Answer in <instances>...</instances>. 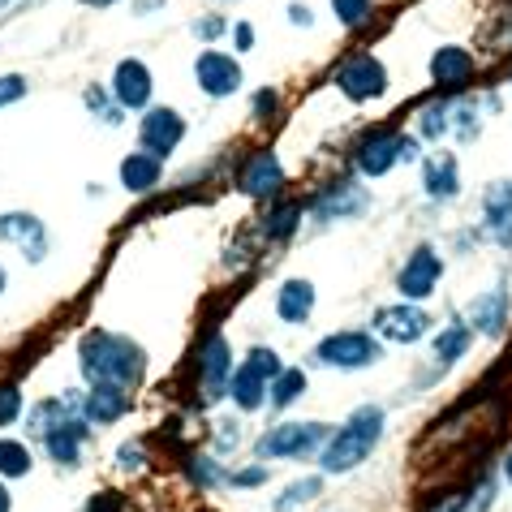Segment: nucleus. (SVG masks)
<instances>
[{
	"mask_svg": "<svg viewBox=\"0 0 512 512\" xmlns=\"http://www.w3.org/2000/svg\"><path fill=\"white\" fill-rule=\"evenodd\" d=\"M82 375L91 379V388H125L130 392L142 379V349L125 336L112 332H91L82 340Z\"/></svg>",
	"mask_w": 512,
	"mask_h": 512,
	"instance_id": "obj_1",
	"label": "nucleus"
},
{
	"mask_svg": "<svg viewBox=\"0 0 512 512\" xmlns=\"http://www.w3.org/2000/svg\"><path fill=\"white\" fill-rule=\"evenodd\" d=\"M379 439H383V409H375V405L353 409L349 422L340 426L332 439H327V448H323V474H349V469H358L375 452Z\"/></svg>",
	"mask_w": 512,
	"mask_h": 512,
	"instance_id": "obj_2",
	"label": "nucleus"
},
{
	"mask_svg": "<svg viewBox=\"0 0 512 512\" xmlns=\"http://www.w3.org/2000/svg\"><path fill=\"white\" fill-rule=\"evenodd\" d=\"M284 371L280 366V353L276 349H263V345H254L250 353H246V362L233 371V379H229V396H233V405H241V409H259L263 405V396H267V388H272V379Z\"/></svg>",
	"mask_w": 512,
	"mask_h": 512,
	"instance_id": "obj_3",
	"label": "nucleus"
},
{
	"mask_svg": "<svg viewBox=\"0 0 512 512\" xmlns=\"http://www.w3.org/2000/svg\"><path fill=\"white\" fill-rule=\"evenodd\" d=\"M353 160H358V168L366 177H383L396 160H418V142L405 138V134H392V130H375L358 142Z\"/></svg>",
	"mask_w": 512,
	"mask_h": 512,
	"instance_id": "obj_4",
	"label": "nucleus"
},
{
	"mask_svg": "<svg viewBox=\"0 0 512 512\" xmlns=\"http://www.w3.org/2000/svg\"><path fill=\"white\" fill-rule=\"evenodd\" d=\"M315 358L323 366H340V371H362V366L379 362V340L371 332H332L319 340Z\"/></svg>",
	"mask_w": 512,
	"mask_h": 512,
	"instance_id": "obj_5",
	"label": "nucleus"
},
{
	"mask_svg": "<svg viewBox=\"0 0 512 512\" xmlns=\"http://www.w3.org/2000/svg\"><path fill=\"white\" fill-rule=\"evenodd\" d=\"M327 439V426L323 422H284V426H272L263 439H259V457H306L315 452Z\"/></svg>",
	"mask_w": 512,
	"mask_h": 512,
	"instance_id": "obj_6",
	"label": "nucleus"
},
{
	"mask_svg": "<svg viewBox=\"0 0 512 512\" xmlns=\"http://www.w3.org/2000/svg\"><path fill=\"white\" fill-rule=\"evenodd\" d=\"M336 87L345 91L353 104H366V99H379L388 91V69H383L371 52H358L336 69Z\"/></svg>",
	"mask_w": 512,
	"mask_h": 512,
	"instance_id": "obj_7",
	"label": "nucleus"
},
{
	"mask_svg": "<svg viewBox=\"0 0 512 512\" xmlns=\"http://www.w3.org/2000/svg\"><path fill=\"white\" fill-rule=\"evenodd\" d=\"M439 272H444V259H439L431 246H418L409 254V263L401 267V276H396V289L405 293V302H422V297L435 293Z\"/></svg>",
	"mask_w": 512,
	"mask_h": 512,
	"instance_id": "obj_8",
	"label": "nucleus"
},
{
	"mask_svg": "<svg viewBox=\"0 0 512 512\" xmlns=\"http://www.w3.org/2000/svg\"><path fill=\"white\" fill-rule=\"evenodd\" d=\"M138 134H142V151L164 160V155L177 151V142L186 138V121H181V112H173V108H151L147 117H142Z\"/></svg>",
	"mask_w": 512,
	"mask_h": 512,
	"instance_id": "obj_9",
	"label": "nucleus"
},
{
	"mask_svg": "<svg viewBox=\"0 0 512 512\" xmlns=\"http://www.w3.org/2000/svg\"><path fill=\"white\" fill-rule=\"evenodd\" d=\"M426 327H431V315L418 306H383L379 315H375V332L379 336H388L396 340V345H409V340H422L426 336Z\"/></svg>",
	"mask_w": 512,
	"mask_h": 512,
	"instance_id": "obj_10",
	"label": "nucleus"
},
{
	"mask_svg": "<svg viewBox=\"0 0 512 512\" xmlns=\"http://www.w3.org/2000/svg\"><path fill=\"white\" fill-rule=\"evenodd\" d=\"M0 241L18 246L31 263H39V259L48 254V233H44V224H39L35 216H26V211H9V216H0Z\"/></svg>",
	"mask_w": 512,
	"mask_h": 512,
	"instance_id": "obj_11",
	"label": "nucleus"
},
{
	"mask_svg": "<svg viewBox=\"0 0 512 512\" xmlns=\"http://www.w3.org/2000/svg\"><path fill=\"white\" fill-rule=\"evenodd\" d=\"M194 78H198V87H203L207 95H233L241 87V65L233 61V56H224V52H203L194 61Z\"/></svg>",
	"mask_w": 512,
	"mask_h": 512,
	"instance_id": "obj_12",
	"label": "nucleus"
},
{
	"mask_svg": "<svg viewBox=\"0 0 512 512\" xmlns=\"http://www.w3.org/2000/svg\"><path fill=\"white\" fill-rule=\"evenodd\" d=\"M366 211V190L358 181H336V186H327L319 198H315V216L319 220H349Z\"/></svg>",
	"mask_w": 512,
	"mask_h": 512,
	"instance_id": "obj_13",
	"label": "nucleus"
},
{
	"mask_svg": "<svg viewBox=\"0 0 512 512\" xmlns=\"http://www.w3.org/2000/svg\"><path fill=\"white\" fill-rule=\"evenodd\" d=\"M112 95H117L121 108H147V99H151V69L142 61H121L117 74H112Z\"/></svg>",
	"mask_w": 512,
	"mask_h": 512,
	"instance_id": "obj_14",
	"label": "nucleus"
},
{
	"mask_svg": "<svg viewBox=\"0 0 512 512\" xmlns=\"http://www.w3.org/2000/svg\"><path fill=\"white\" fill-rule=\"evenodd\" d=\"M422 181H426V194H431V198H457V194H461V168H457V155H448V151L426 155Z\"/></svg>",
	"mask_w": 512,
	"mask_h": 512,
	"instance_id": "obj_15",
	"label": "nucleus"
},
{
	"mask_svg": "<svg viewBox=\"0 0 512 512\" xmlns=\"http://www.w3.org/2000/svg\"><path fill=\"white\" fill-rule=\"evenodd\" d=\"M284 186V168L272 151H259V155H250V164L241 168V190L254 194V198H263V194H276Z\"/></svg>",
	"mask_w": 512,
	"mask_h": 512,
	"instance_id": "obj_16",
	"label": "nucleus"
},
{
	"mask_svg": "<svg viewBox=\"0 0 512 512\" xmlns=\"http://www.w3.org/2000/svg\"><path fill=\"white\" fill-rule=\"evenodd\" d=\"M198 366H203V401H216L220 388L233 379V366H229V345H224V336H211L203 345V358H198Z\"/></svg>",
	"mask_w": 512,
	"mask_h": 512,
	"instance_id": "obj_17",
	"label": "nucleus"
},
{
	"mask_svg": "<svg viewBox=\"0 0 512 512\" xmlns=\"http://www.w3.org/2000/svg\"><path fill=\"white\" fill-rule=\"evenodd\" d=\"M487 233L500 246H512V181H500V186L487 190Z\"/></svg>",
	"mask_w": 512,
	"mask_h": 512,
	"instance_id": "obj_18",
	"label": "nucleus"
},
{
	"mask_svg": "<svg viewBox=\"0 0 512 512\" xmlns=\"http://www.w3.org/2000/svg\"><path fill=\"white\" fill-rule=\"evenodd\" d=\"M315 310V284L310 280H284L276 293V315L284 323H306Z\"/></svg>",
	"mask_w": 512,
	"mask_h": 512,
	"instance_id": "obj_19",
	"label": "nucleus"
},
{
	"mask_svg": "<svg viewBox=\"0 0 512 512\" xmlns=\"http://www.w3.org/2000/svg\"><path fill=\"white\" fill-rule=\"evenodd\" d=\"M431 78L439 87H461V82L474 78V56L465 48H439L431 61Z\"/></svg>",
	"mask_w": 512,
	"mask_h": 512,
	"instance_id": "obj_20",
	"label": "nucleus"
},
{
	"mask_svg": "<svg viewBox=\"0 0 512 512\" xmlns=\"http://www.w3.org/2000/svg\"><path fill=\"white\" fill-rule=\"evenodd\" d=\"M125 409H130V392L125 388H91V396L82 401V414H87L91 422H99V426H108V422H117Z\"/></svg>",
	"mask_w": 512,
	"mask_h": 512,
	"instance_id": "obj_21",
	"label": "nucleus"
},
{
	"mask_svg": "<svg viewBox=\"0 0 512 512\" xmlns=\"http://www.w3.org/2000/svg\"><path fill=\"white\" fill-rule=\"evenodd\" d=\"M164 173V160L160 155H151V151H134V155H125V164H121V181H125V190H151L155 181H160Z\"/></svg>",
	"mask_w": 512,
	"mask_h": 512,
	"instance_id": "obj_22",
	"label": "nucleus"
},
{
	"mask_svg": "<svg viewBox=\"0 0 512 512\" xmlns=\"http://www.w3.org/2000/svg\"><path fill=\"white\" fill-rule=\"evenodd\" d=\"M82 439H87V426H82L78 418L61 422V426H56V431L48 435L52 461H56V465H74V461H78V452H82Z\"/></svg>",
	"mask_w": 512,
	"mask_h": 512,
	"instance_id": "obj_23",
	"label": "nucleus"
},
{
	"mask_svg": "<svg viewBox=\"0 0 512 512\" xmlns=\"http://www.w3.org/2000/svg\"><path fill=\"white\" fill-rule=\"evenodd\" d=\"M504 310H508V293L504 289H491V293H482L478 302L469 306V323H474L478 332L495 336L504 327Z\"/></svg>",
	"mask_w": 512,
	"mask_h": 512,
	"instance_id": "obj_24",
	"label": "nucleus"
},
{
	"mask_svg": "<svg viewBox=\"0 0 512 512\" xmlns=\"http://www.w3.org/2000/svg\"><path fill=\"white\" fill-rule=\"evenodd\" d=\"M31 469V448L18 439H0V474L5 478H22Z\"/></svg>",
	"mask_w": 512,
	"mask_h": 512,
	"instance_id": "obj_25",
	"label": "nucleus"
},
{
	"mask_svg": "<svg viewBox=\"0 0 512 512\" xmlns=\"http://www.w3.org/2000/svg\"><path fill=\"white\" fill-rule=\"evenodd\" d=\"M302 392H306V375H302V371H280V375L272 379V405H276V409H289Z\"/></svg>",
	"mask_w": 512,
	"mask_h": 512,
	"instance_id": "obj_26",
	"label": "nucleus"
},
{
	"mask_svg": "<svg viewBox=\"0 0 512 512\" xmlns=\"http://www.w3.org/2000/svg\"><path fill=\"white\" fill-rule=\"evenodd\" d=\"M465 349H469V327H461V323H452V327H444V332L435 336L439 362H457Z\"/></svg>",
	"mask_w": 512,
	"mask_h": 512,
	"instance_id": "obj_27",
	"label": "nucleus"
},
{
	"mask_svg": "<svg viewBox=\"0 0 512 512\" xmlns=\"http://www.w3.org/2000/svg\"><path fill=\"white\" fill-rule=\"evenodd\" d=\"M315 495H319V478H302V482H293V487L280 491L276 512H293V508H302L306 500H315Z\"/></svg>",
	"mask_w": 512,
	"mask_h": 512,
	"instance_id": "obj_28",
	"label": "nucleus"
},
{
	"mask_svg": "<svg viewBox=\"0 0 512 512\" xmlns=\"http://www.w3.org/2000/svg\"><path fill=\"white\" fill-rule=\"evenodd\" d=\"M297 216H302V207H297V203H284L280 211H272V216L263 220V233H267V237H276V241H280V237H289V233L297 229Z\"/></svg>",
	"mask_w": 512,
	"mask_h": 512,
	"instance_id": "obj_29",
	"label": "nucleus"
},
{
	"mask_svg": "<svg viewBox=\"0 0 512 512\" xmlns=\"http://www.w3.org/2000/svg\"><path fill=\"white\" fill-rule=\"evenodd\" d=\"M332 9L345 26H362L366 18H371V0H332Z\"/></svg>",
	"mask_w": 512,
	"mask_h": 512,
	"instance_id": "obj_30",
	"label": "nucleus"
},
{
	"mask_svg": "<svg viewBox=\"0 0 512 512\" xmlns=\"http://www.w3.org/2000/svg\"><path fill=\"white\" fill-rule=\"evenodd\" d=\"M448 117H452V108H448V104L426 108V112H422V134H426V138H439V134H444L448 125H452Z\"/></svg>",
	"mask_w": 512,
	"mask_h": 512,
	"instance_id": "obj_31",
	"label": "nucleus"
},
{
	"mask_svg": "<svg viewBox=\"0 0 512 512\" xmlns=\"http://www.w3.org/2000/svg\"><path fill=\"white\" fill-rule=\"evenodd\" d=\"M18 414H22V392L13 383H0V426L13 422Z\"/></svg>",
	"mask_w": 512,
	"mask_h": 512,
	"instance_id": "obj_32",
	"label": "nucleus"
},
{
	"mask_svg": "<svg viewBox=\"0 0 512 512\" xmlns=\"http://www.w3.org/2000/svg\"><path fill=\"white\" fill-rule=\"evenodd\" d=\"M22 95H26V78H18V74H5V78H0V108L13 104V99H22Z\"/></svg>",
	"mask_w": 512,
	"mask_h": 512,
	"instance_id": "obj_33",
	"label": "nucleus"
},
{
	"mask_svg": "<svg viewBox=\"0 0 512 512\" xmlns=\"http://www.w3.org/2000/svg\"><path fill=\"white\" fill-rule=\"evenodd\" d=\"M87 512H121V495H95Z\"/></svg>",
	"mask_w": 512,
	"mask_h": 512,
	"instance_id": "obj_34",
	"label": "nucleus"
},
{
	"mask_svg": "<svg viewBox=\"0 0 512 512\" xmlns=\"http://www.w3.org/2000/svg\"><path fill=\"white\" fill-rule=\"evenodd\" d=\"M142 465V448L138 444H125L121 448V469H138Z\"/></svg>",
	"mask_w": 512,
	"mask_h": 512,
	"instance_id": "obj_35",
	"label": "nucleus"
},
{
	"mask_svg": "<svg viewBox=\"0 0 512 512\" xmlns=\"http://www.w3.org/2000/svg\"><path fill=\"white\" fill-rule=\"evenodd\" d=\"M194 31H198V35H203V39H216V35L224 31V22L216 18V13H211V18H207V22H198V26H194Z\"/></svg>",
	"mask_w": 512,
	"mask_h": 512,
	"instance_id": "obj_36",
	"label": "nucleus"
},
{
	"mask_svg": "<svg viewBox=\"0 0 512 512\" xmlns=\"http://www.w3.org/2000/svg\"><path fill=\"white\" fill-rule=\"evenodd\" d=\"M263 478H267V469H246V474H233L237 487H259Z\"/></svg>",
	"mask_w": 512,
	"mask_h": 512,
	"instance_id": "obj_37",
	"label": "nucleus"
},
{
	"mask_svg": "<svg viewBox=\"0 0 512 512\" xmlns=\"http://www.w3.org/2000/svg\"><path fill=\"white\" fill-rule=\"evenodd\" d=\"M233 44H237L241 52H246V48L254 44V31H250V26H246V22H237V26H233Z\"/></svg>",
	"mask_w": 512,
	"mask_h": 512,
	"instance_id": "obj_38",
	"label": "nucleus"
},
{
	"mask_svg": "<svg viewBox=\"0 0 512 512\" xmlns=\"http://www.w3.org/2000/svg\"><path fill=\"white\" fill-rule=\"evenodd\" d=\"M254 112H259V117L276 112V91H259V99H254Z\"/></svg>",
	"mask_w": 512,
	"mask_h": 512,
	"instance_id": "obj_39",
	"label": "nucleus"
},
{
	"mask_svg": "<svg viewBox=\"0 0 512 512\" xmlns=\"http://www.w3.org/2000/svg\"><path fill=\"white\" fill-rule=\"evenodd\" d=\"M289 13H293V22H297V26H310V22H315V18H310V9H302V5H293Z\"/></svg>",
	"mask_w": 512,
	"mask_h": 512,
	"instance_id": "obj_40",
	"label": "nucleus"
},
{
	"mask_svg": "<svg viewBox=\"0 0 512 512\" xmlns=\"http://www.w3.org/2000/svg\"><path fill=\"white\" fill-rule=\"evenodd\" d=\"M0 512H9V491L0 487Z\"/></svg>",
	"mask_w": 512,
	"mask_h": 512,
	"instance_id": "obj_41",
	"label": "nucleus"
},
{
	"mask_svg": "<svg viewBox=\"0 0 512 512\" xmlns=\"http://www.w3.org/2000/svg\"><path fill=\"white\" fill-rule=\"evenodd\" d=\"M504 478L512 482V452H508V461H504Z\"/></svg>",
	"mask_w": 512,
	"mask_h": 512,
	"instance_id": "obj_42",
	"label": "nucleus"
},
{
	"mask_svg": "<svg viewBox=\"0 0 512 512\" xmlns=\"http://www.w3.org/2000/svg\"><path fill=\"white\" fill-rule=\"evenodd\" d=\"M0 293H5V267H0Z\"/></svg>",
	"mask_w": 512,
	"mask_h": 512,
	"instance_id": "obj_43",
	"label": "nucleus"
},
{
	"mask_svg": "<svg viewBox=\"0 0 512 512\" xmlns=\"http://www.w3.org/2000/svg\"><path fill=\"white\" fill-rule=\"evenodd\" d=\"M87 5H112V0H87Z\"/></svg>",
	"mask_w": 512,
	"mask_h": 512,
	"instance_id": "obj_44",
	"label": "nucleus"
}]
</instances>
